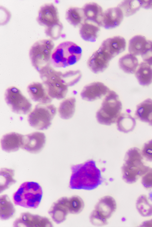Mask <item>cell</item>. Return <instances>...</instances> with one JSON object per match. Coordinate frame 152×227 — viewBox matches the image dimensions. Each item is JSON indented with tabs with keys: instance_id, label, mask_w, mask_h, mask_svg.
Instances as JSON below:
<instances>
[{
	"instance_id": "9c48e42d",
	"label": "cell",
	"mask_w": 152,
	"mask_h": 227,
	"mask_svg": "<svg viewBox=\"0 0 152 227\" xmlns=\"http://www.w3.org/2000/svg\"><path fill=\"white\" fill-rule=\"evenodd\" d=\"M4 96L7 104L14 113L26 115L31 110V103L17 88L13 86L8 88Z\"/></svg>"
},
{
	"instance_id": "6da1fadb",
	"label": "cell",
	"mask_w": 152,
	"mask_h": 227,
	"mask_svg": "<svg viewBox=\"0 0 152 227\" xmlns=\"http://www.w3.org/2000/svg\"><path fill=\"white\" fill-rule=\"evenodd\" d=\"M71 169L69 187L72 189L92 190L103 181L100 171L93 160L73 165L71 166Z\"/></svg>"
},
{
	"instance_id": "4dcf8cb0",
	"label": "cell",
	"mask_w": 152,
	"mask_h": 227,
	"mask_svg": "<svg viewBox=\"0 0 152 227\" xmlns=\"http://www.w3.org/2000/svg\"><path fill=\"white\" fill-rule=\"evenodd\" d=\"M14 170L12 169L3 168L0 172V192L8 189L15 184L16 181L13 178Z\"/></svg>"
},
{
	"instance_id": "74e56055",
	"label": "cell",
	"mask_w": 152,
	"mask_h": 227,
	"mask_svg": "<svg viewBox=\"0 0 152 227\" xmlns=\"http://www.w3.org/2000/svg\"><path fill=\"white\" fill-rule=\"evenodd\" d=\"M90 219L91 223L95 226H101L107 223V220L100 215L95 210L91 213Z\"/></svg>"
},
{
	"instance_id": "d6a6232c",
	"label": "cell",
	"mask_w": 152,
	"mask_h": 227,
	"mask_svg": "<svg viewBox=\"0 0 152 227\" xmlns=\"http://www.w3.org/2000/svg\"><path fill=\"white\" fill-rule=\"evenodd\" d=\"M122 11L124 16L132 15L138 11L141 7L140 0H125L118 6Z\"/></svg>"
},
{
	"instance_id": "cb8c5ba5",
	"label": "cell",
	"mask_w": 152,
	"mask_h": 227,
	"mask_svg": "<svg viewBox=\"0 0 152 227\" xmlns=\"http://www.w3.org/2000/svg\"><path fill=\"white\" fill-rule=\"evenodd\" d=\"M79 33L84 40L93 42L96 41L100 30V26L88 22H84L80 26Z\"/></svg>"
},
{
	"instance_id": "83f0119b",
	"label": "cell",
	"mask_w": 152,
	"mask_h": 227,
	"mask_svg": "<svg viewBox=\"0 0 152 227\" xmlns=\"http://www.w3.org/2000/svg\"><path fill=\"white\" fill-rule=\"evenodd\" d=\"M76 100L72 97L63 100L60 104L58 111L60 117L65 120L71 118L75 110Z\"/></svg>"
},
{
	"instance_id": "8fae6325",
	"label": "cell",
	"mask_w": 152,
	"mask_h": 227,
	"mask_svg": "<svg viewBox=\"0 0 152 227\" xmlns=\"http://www.w3.org/2000/svg\"><path fill=\"white\" fill-rule=\"evenodd\" d=\"M13 226L14 227H27L53 226L52 223L48 218L27 212L21 213L14 222Z\"/></svg>"
},
{
	"instance_id": "f1b7e54d",
	"label": "cell",
	"mask_w": 152,
	"mask_h": 227,
	"mask_svg": "<svg viewBox=\"0 0 152 227\" xmlns=\"http://www.w3.org/2000/svg\"><path fill=\"white\" fill-rule=\"evenodd\" d=\"M147 40L144 36L137 35L133 36L129 41L128 50L135 56L141 55L145 50Z\"/></svg>"
},
{
	"instance_id": "52a82bcc",
	"label": "cell",
	"mask_w": 152,
	"mask_h": 227,
	"mask_svg": "<svg viewBox=\"0 0 152 227\" xmlns=\"http://www.w3.org/2000/svg\"><path fill=\"white\" fill-rule=\"evenodd\" d=\"M54 44L50 39H44L35 42L29 50V56L31 63L39 72L51 66V55Z\"/></svg>"
},
{
	"instance_id": "f546056e",
	"label": "cell",
	"mask_w": 152,
	"mask_h": 227,
	"mask_svg": "<svg viewBox=\"0 0 152 227\" xmlns=\"http://www.w3.org/2000/svg\"><path fill=\"white\" fill-rule=\"evenodd\" d=\"M15 212V209L9 198L7 194L0 197V217L3 220L12 218Z\"/></svg>"
},
{
	"instance_id": "4fadbf2b",
	"label": "cell",
	"mask_w": 152,
	"mask_h": 227,
	"mask_svg": "<svg viewBox=\"0 0 152 227\" xmlns=\"http://www.w3.org/2000/svg\"><path fill=\"white\" fill-rule=\"evenodd\" d=\"M112 59L109 55L99 48L89 58L87 65L93 73H101L108 67L110 61Z\"/></svg>"
},
{
	"instance_id": "5bb4252c",
	"label": "cell",
	"mask_w": 152,
	"mask_h": 227,
	"mask_svg": "<svg viewBox=\"0 0 152 227\" xmlns=\"http://www.w3.org/2000/svg\"><path fill=\"white\" fill-rule=\"evenodd\" d=\"M110 89L102 82H96L85 86L80 93L82 98L88 101H93L106 95Z\"/></svg>"
},
{
	"instance_id": "f35d334b",
	"label": "cell",
	"mask_w": 152,
	"mask_h": 227,
	"mask_svg": "<svg viewBox=\"0 0 152 227\" xmlns=\"http://www.w3.org/2000/svg\"><path fill=\"white\" fill-rule=\"evenodd\" d=\"M141 183L145 188H152V168L149 167L147 171L142 176Z\"/></svg>"
},
{
	"instance_id": "e575fe53",
	"label": "cell",
	"mask_w": 152,
	"mask_h": 227,
	"mask_svg": "<svg viewBox=\"0 0 152 227\" xmlns=\"http://www.w3.org/2000/svg\"><path fill=\"white\" fill-rule=\"evenodd\" d=\"M62 77L68 87L72 86L79 81L82 74L79 70H69L62 73Z\"/></svg>"
},
{
	"instance_id": "d590c367",
	"label": "cell",
	"mask_w": 152,
	"mask_h": 227,
	"mask_svg": "<svg viewBox=\"0 0 152 227\" xmlns=\"http://www.w3.org/2000/svg\"><path fill=\"white\" fill-rule=\"evenodd\" d=\"M141 56L143 62L152 66V41L147 40L146 48Z\"/></svg>"
},
{
	"instance_id": "7a4b0ae2",
	"label": "cell",
	"mask_w": 152,
	"mask_h": 227,
	"mask_svg": "<svg viewBox=\"0 0 152 227\" xmlns=\"http://www.w3.org/2000/svg\"><path fill=\"white\" fill-rule=\"evenodd\" d=\"M143 159L137 147L131 148L127 151L121 168L122 178L125 182L134 183L147 171L150 167L145 164Z\"/></svg>"
},
{
	"instance_id": "d4e9b609",
	"label": "cell",
	"mask_w": 152,
	"mask_h": 227,
	"mask_svg": "<svg viewBox=\"0 0 152 227\" xmlns=\"http://www.w3.org/2000/svg\"><path fill=\"white\" fill-rule=\"evenodd\" d=\"M139 64L137 58L130 53L123 56L118 61L120 69L125 73L129 74H134Z\"/></svg>"
},
{
	"instance_id": "836d02e7",
	"label": "cell",
	"mask_w": 152,
	"mask_h": 227,
	"mask_svg": "<svg viewBox=\"0 0 152 227\" xmlns=\"http://www.w3.org/2000/svg\"><path fill=\"white\" fill-rule=\"evenodd\" d=\"M68 205L69 212L77 214L82 211L84 206V203L80 197L75 195L68 198Z\"/></svg>"
},
{
	"instance_id": "30bf717a",
	"label": "cell",
	"mask_w": 152,
	"mask_h": 227,
	"mask_svg": "<svg viewBox=\"0 0 152 227\" xmlns=\"http://www.w3.org/2000/svg\"><path fill=\"white\" fill-rule=\"evenodd\" d=\"M37 20L40 25L46 27L45 30L63 27L57 8L52 3L46 4L41 7Z\"/></svg>"
},
{
	"instance_id": "ab89813d",
	"label": "cell",
	"mask_w": 152,
	"mask_h": 227,
	"mask_svg": "<svg viewBox=\"0 0 152 227\" xmlns=\"http://www.w3.org/2000/svg\"><path fill=\"white\" fill-rule=\"evenodd\" d=\"M141 7L146 9L152 8V0H140Z\"/></svg>"
},
{
	"instance_id": "3957f363",
	"label": "cell",
	"mask_w": 152,
	"mask_h": 227,
	"mask_svg": "<svg viewBox=\"0 0 152 227\" xmlns=\"http://www.w3.org/2000/svg\"><path fill=\"white\" fill-rule=\"evenodd\" d=\"M81 48L71 41L60 43L53 50L51 64L56 68H64L78 62L82 55Z\"/></svg>"
},
{
	"instance_id": "5b68a950",
	"label": "cell",
	"mask_w": 152,
	"mask_h": 227,
	"mask_svg": "<svg viewBox=\"0 0 152 227\" xmlns=\"http://www.w3.org/2000/svg\"><path fill=\"white\" fill-rule=\"evenodd\" d=\"M42 194V188L38 183L26 182L22 183L14 193L13 199L16 205L35 209L39 206Z\"/></svg>"
},
{
	"instance_id": "7402d4cb",
	"label": "cell",
	"mask_w": 152,
	"mask_h": 227,
	"mask_svg": "<svg viewBox=\"0 0 152 227\" xmlns=\"http://www.w3.org/2000/svg\"><path fill=\"white\" fill-rule=\"evenodd\" d=\"M135 114L139 120L152 126V99L148 98L138 104Z\"/></svg>"
},
{
	"instance_id": "ba28073f",
	"label": "cell",
	"mask_w": 152,
	"mask_h": 227,
	"mask_svg": "<svg viewBox=\"0 0 152 227\" xmlns=\"http://www.w3.org/2000/svg\"><path fill=\"white\" fill-rule=\"evenodd\" d=\"M56 111V107L53 104L39 103L28 116L29 124L37 130L47 129L51 125Z\"/></svg>"
},
{
	"instance_id": "ac0fdd59",
	"label": "cell",
	"mask_w": 152,
	"mask_h": 227,
	"mask_svg": "<svg viewBox=\"0 0 152 227\" xmlns=\"http://www.w3.org/2000/svg\"><path fill=\"white\" fill-rule=\"evenodd\" d=\"M27 90L30 98L35 102L49 104L52 101L42 83L33 82L28 86Z\"/></svg>"
},
{
	"instance_id": "484cf974",
	"label": "cell",
	"mask_w": 152,
	"mask_h": 227,
	"mask_svg": "<svg viewBox=\"0 0 152 227\" xmlns=\"http://www.w3.org/2000/svg\"><path fill=\"white\" fill-rule=\"evenodd\" d=\"M116 122L117 129L124 133L133 131L136 124L135 119L130 114L126 113H121Z\"/></svg>"
},
{
	"instance_id": "d6986e66",
	"label": "cell",
	"mask_w": 152,
	"mask_h": 227,
	"mask_svg": "<svg viewBox=\"0 0 152 227\" xmlns=\"http://www.w3.org/2000/svg\"><path fill=\"white\" fill-rule=\"evenodd\" d=\"M85 17V22H88L102 26L104 12L102 7L95 2L85 4L82 8Z\"/></svg>"
},
{
	"instance_id": "44dd1931",
	"label": "cell",
	"mask_w": 152,
	"mask_h": 227,
	"mask_svg": "<svg viewBox=\"0 0 152 227\" xmlns=\"http://www.w3.org/2000/svg\"><path fill=\"white\" fill-rule=\"evenodd\" d=\"M116 209V203L112 196H107L102 198L95 207V210L101 216L107 219Z\"/></svg>"
},
{
	"instance_id": "9a60e30c",
	"label": "cell",
	"mask_w": 152,
	"mask_h": 227,
	"mask_svg": "<svg viewBox=\"0 0 152 227\" xmlns=\"http://www.w3.org/2000/svg\"><path fill=\"white\" fill-rule=\"evenodd\" d=\"M126 45L124 37L115 36L104 40L99 48L113 58L125 50Z\"/></svg>"
},
{
	"instance_id": "8992f818",
	"label": "cell",
	"mask_w": 152,
	"mask_h": 227,
	"mask_svg": "<svg viewBox=\"0 0 152 227\" xmlns=\"http://www.w3.org/2000/svg\"><path fill=\"white\" fill-rule=\"evenodd\" d=\"M122 104L118 94L110 90L106 95L101 107L96 113V117L99 123L110 125L116 122L121 114Z\"/></svg>"
},
{
	"instance_id": "7c38bea8",
	"label": "cell",
	"mask_w": 152,
	"mask_h": 227,
	"mask_svg": "<svg viewBox=\"0 0 152 227\" xmlns=\"http://www.w3.org/2000/svg\"><path fill=\"white\" fill-rule=\"evenodd\" d=\"M46 137L42 132L36 131L23 135L21 148L30 153H36L44 147Z\"/></svg>"
},
{
	"instance_id": "e0dca14e",
	"label": "cell",
	"mask_w": 152,
	"mask_h": 227,
	"mask_svg": "<svg viewBox=\"0 0 152 227\" xmlns=\"http://www.w3.org/2000/svg\"><path fill=\"white\" fill-rule=\"evenodd\" d=\"M68 198L63 197L54 202L48 211L53 220L60 224L64 220L69 212L68 205Z\"/></svg>"
},
{
	"instance_id": "603a6c76",
	"label": "cell",
	"mask_w": 152,
	"mask_h": 227,
	"mask_svg": "<svg viewBox=\"0 0 152 227\" xmlns=\"http://www.w3.org/2000/svg\"><path fill=\"white\" fill-rule=\"evenodd\" d=\"M134 74L140 85L145 86L152 83V67L147 63L140 64Z\"/></svg>"
},
{
	"instance_id": "ffe728a7",
	"label": "cell",
	"mask_w": 152,
	"mask_h": 227,
	"mask_svg": "<svg viewBox=\"0 0 152 227\" xmlns=\"http://www.w3.org/2000/svg\"><path fill=\"white\" fill-rule=\"evenodd\" d=\"M23 136V135L15 132L4 135L1 141L2 150L7 153L18 151L21 147Z\"/></svg>"
},
{
	"instance_id": "60d3db41",
	"label": "cell",
	"mask_w": 152,
	"mask_h": 227,
	"mask_svg": "<svg viewBox=\"0 0 152 227\" xmlns=\"http://www.w3.org/2000/svg\"><path fill=\"white\" fill-rule=\"evenodd\" d=\"M144 226H152V219L148 221H145L142 224Z\"/></svg>"
},
{
	"instance_id": "8d00e7d4",
	"label": "cell",
	"mask_w": 152,
	"mask_h": 227,
	"mask_svg": "<svg viewBox=\"0 0 152 227\" xmlns=\"http://www.w3.org/2000/svg\"><path fill=\"white\" fill-rule=\"evenodd\" d=\"M141 151L143 158L147 161L152 162V139L144 144Z\"/></svg>"
},
{
	"instance_id": "2e32d148",
	"label": "cell",
	"mask_w": 152,
	"mask_h": 227,
	"mask_svg": "<svg viewBox=\"0 0 152 227\" xmlns=\"http://www.w3.org/2000/svg\"><path fill=\"white\" fill-rule=\"evenodd\" d=\"M124 17L122 11L118 7L109 8L104 12L102 26L107 29L115 28L120 24Z\"/></svg>"
},
{
	"instance_id": "277c9868",
	"label": "cell",
	"mask_w": 152,
	"mask_h": 227,
	"mask_svg": "<svg viewBox=\"0 0 152 227\" xmlns=\"http://www.w3.org/2000/svg\"><path fill=\"white\" fill-rule=\"evenodd\" d=\"M62 73L51 66L39 72L48 95L53 99H62L67 93L68 86L62 77Z\"/></svg>"
},
{
	"instance_id": "4316f807",
	"label": "cell",
	"mask_w": 152,
	"mask_h": 227,
	"mask_svg": "<svg viewBox=\"0 0 152 227\" xmlns=\"http://www.w3.org/2000/svg\"><path fill=\"white\" fill-rule=\"evenodd\" d=\"M65 18L70 24L75 27L80 26L85 20L82 8L77 7L68 8L66 13Z\"/></svg>"
},
{
	"instance_id": "1f68e13d",
	"label": "cell",
	"mask_w": 152,
	"mask_h": 227,
	"mask_svg": "<svg viewBox=\"0 0 152 227\" xmlns=\"http://www.w3.org/2000/svg\"><path fill=\"white\" fill-rule=\"evenodd\" d=\"M136 206L138 212L142 216L148 217L152 216V204L149 202L145 195L142 194L138 197Z\"/></svg>"
}]
</instances>
